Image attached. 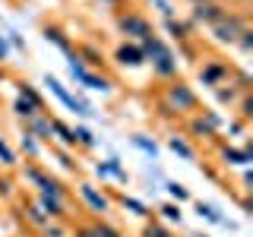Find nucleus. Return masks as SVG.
I'll use <instances>...</instances> for the list:
<instances>
[{
	"label": "nucleus",
	"instance_id": "4",
	"mask_svg": "<svg viewBox=\"0 0 253 237\" xmlns=\"http://www.w3.org/2000/svg\"><path fill=\"white\" fill-rule=\"evenodd\" d=\"M121 29L126 32V35H133V38H152V26H149L142 16H136V13H126V16H121Z\"/></svg>",
	"mask_w": 253,
	"mask_h": 237
},
{
	"label": "nucleus",
	"instance_id": "8",
	"mask_svg": "<svg viewBox=\"0 0 253 237\" xmlns=\"http://www.w3.org/2000/svg\"><path fill=\"white\" fill-rule=\"evenodd\" d=\"M117 60H121L124 67H139V63L146 60V54H142V47H136V44H121L117 47Z\"/></svg>",
	"mask_w": 253,
	"mask_h": 237
},
{
	"label": "nucleus",
	"instance_id": "1",
	"mask_svg": "<svg viewBox=\"0 0 253 237\" xmlns=\"http://www.w3.org/2000/svg\"><path fill=\"white\" fill-rule=\"evenodd\" d=\"M142 54H146V57L155 63V70H158L162 76H171L174 70H177V60H174V54H171L162 41H158V38H146V41H142Z\"/></svg>",
	"mask_w": 253,
	"mask_h": 237
},
{
	"label": "nucleus",
	"instance_id": "7",
	"mask_svg": "<svg viewBox=\"0 0 253 237\" xmlns=\"http://www.w3.org/2000/svg\"><path fill=\"white\" fill-rule=\"evenodd\" d=\"M44 82H47V85H51V92H57V98L63 101V105H70V108H73V111H76V114H89V108H85V105H83V101H76V98H73V95H70L67 89H63V85H60V82H57V79H54V76H47V79H44Z\"/></svg>",
	"mask_w": 253,
	"mask_h": 237
},
{
	"label": "nucleus",
	"instance_id": "13",
	"mask_svg": "<svg viewBox=\"0 0 253 237\" xmlns=\"http://www.w3.org/2000/svg\"><path fill=\"white\" fill-rule=\"evenodd\" d=\"M196 212H200V215H206L209 221H218V225H221V221H225V218H221L215 209H212V205H203V202H200V205H196Z\"/></svg>",
	"mask_w": 253,
	"mask_h": 237
},
{
	"label": "nucleus",
	"instance_id": "28",
	"mask_svg": "<svg viewBox=\"0 0 253 237\" xmlns=\"http://www.w3.org/2000/svg\"><path fill=\"white\" fill-rule=\"evenodd\" d=\"M241 3H247V0H241Z\"/></svg>",
	"mask_w": 253,
	"mask_h": 237
},
{
	"label": "nucleus",
	"instance_id": "19",
	"mask_svg": "<svg viewBox=\"0 0 253 237\" xmlns=\"http://www.w3.org/2000/svg\"><path fill=\"white\" fill-rule=\"evenodd\" d=\"M146 237H171V234L165 231V228H158V225H149L146 228Z\"/></svg>",
	"mask_w": 253,
	"mask_h": 237
},
{
	"label": "nucleus",
	"instance_id": "17",
	"mask_svg": "<svg viewBox=\"0 0 253 237\" xmlns=\"http://www.w3.org/2000/svg\"><path fill=\"white\" fill-rule=\"evenodd\" d=\"M168 193L174 196V199H187V196H190V193H187V190L180 187V184H168Z\"/></svg>",
	"mask_w": 253,
	"mask_h": 237
},
{
	"label": "nucleus",
	"instance_id": "25",
	"mask_svg": "<svg viewBox=\"0 0 253 237\" xmlns=\"http://www.w3.org/2000/svg\"><path fill=\"white\" fill-rule=\"evenodd\" d=\"M136 146H142L146 152H152V155H155V146H152V142H146V139H136Z\"/></svg>",
	"mask_w": 253,
	"mask_h": 237
},
{
	"label": "nucleus",
	"instance_id": "3",
	"mask_svg": "<svg viewBox=\"0 0 253 237\" xmlns=\"http://www.w3.org/2000/svg\"><path fill=\"white\" fill-rule=\"evenodd\" d=\"M168 98H171V105L177 108V111H193L196 108V95L184 82H174L171 89H168Z\"/></svg>",
	"mask_w": 253,
	"mask_h": 237
},
{
	"label": "nucleus",
	"instance_id": "11",
	"mask_svg": "<svg viewBox=\"0 0 253 237\" xmlns=\"http://www.w3.org/2000/svg\"><path fill=\"white\" fill-rule=\"evenodd\" d=\"M168 146H171L177 155H184V158H193V149H190V146H187V142L180 139V136H171V139H168Z\"/></svg>",
	"mask_w": 253,
	"mask_h": 237
},
{
	"label": "nucleus",
	"instance_id": "6",
	"mask_svg": "<svg viewBox=\"0 0 253 237\" xmlns=\"http://www.w3.org/2000/svg\"><path fill=\"white\" fill-rule=\"evenodd\" d=\"M70 70H73V76H76L83 85H89V89H101V92L108 89V79H105V76H95V73H89V70H85L83 63H76V60H73V63H70Z\"/></svg>",
	"mask_w": 253,
	"mask_h": 237
},
{
	"label": "nucleus",
	"instance_id": "21",
	"mask_svg": "<svg viewBox=\"0 0 253 237\" xmlns=\"http://www.w3.org/2000/svg\"><path fill=\"white\" fill-rule=\"evenodd\" d=\"M0 158H3V164H16V158H13V152H10V149L3 146V142H0Z\"/></svg>",
	"mask_w": 253,
	"mask_h": 237
},
{
	"label": "nucleus",
	"instance_id": "9",
	"mask_svg": "<svg viewBox=\"0 0 253 237\" xmlns=\"http://www.w3.org/2000/svg\"><path fill=\"white\" fill-rule=\"evenodd\" d=\"M79 193L85 196V202H89L95 212H108V199H105L101 193H95V190H92L89 184H83V187H79Z\"/></svg>",
	"mask_w": 253,
	"mask_h": 237
},
{
	"label": "nucleus",
	"instance_id": "27",
	"mask_svg": "<svg viewBox=\"0 0 253 237\" xmlns=\"http://www.w3.org/2000/svg\"><path fill=\"white\" fill-rule=\"evenodd\" d=\"M193 3H206V0H193Z\"/></svg>",
	"mask_w": 253,
	"mask_h": 237
},
{
	"label": "nucleus",
	"instance_id": "22",
	"mask_svg": "<svg viewBox=\"0 0 253 237\" xmlns=\"http://www.w3.org/2000/svg\"><path fill=\"white\" fill-rule=\"evenodd\" d=\"M162 212H165V218H177L180 221V209H177V205H165Z\"/></svg>",
	"mask_w": 253,
	"mask_h": 237
},
{
	"label": "nucleus",
	"instance_id": "18",
	"mask_svg": "<svg viewBox=\"0 0 253 237\" xmlns=\"http://www.w3.org/2000/svg\"><path fill=\"white\" fill-rule=\"evenodd\" d=\"M92 237H117V231H111V228L98 225V228H92Z\"/></svg>",
	"mask_w": 253,
	"mask_h": 237
},
{
	"label": "nucleus",
	"instance_id": "26",
	"mask_svg": "<svg viewBox=\"0 0 253 237\" xmlns=\"http://www.w3.org/2000/svg\"><path fill=\"white\" fill-rule=\"evenodd\" d=\"M3 54H6V47H3V41H0V57H3Z\"/></svg>",
	"mask_w": 253,
	"mask_h": 237
},
{
	"label": "nucleus",
	"instance_id": "24",
	"mask_svg": "<svg viewBox=\"0 0 253 237\" xmlns=\"http://www.w3.org/2000/svg\"><path fill=\"white\" fill-rule=\"evenodd\" d=\"M250 35H253V32L247 29V32H244V38H241V47H244V51H250V47H253V38Z\"/></svg>",
	"mask_w": 253,
	"mask_h": 237
},
{
	"label": "nucleus",
	"instance_id": "10",
	"mask_svg": "<svg viewBox=\"0 0 253 237\" xmlns=\"http://www.w3.org/2000/svg\"><path fill=\"white\" fill-rule=\"evenodd\" d=\"M221 76H228V70H225V67H218V63H209V67L203 70V79H206V82H212V85H215Z\"/></svg>",
	"mask_w": 253,
	"mask_h": 237
},
{
	"label": "nucleus",
	"instance_id": "5",
	"mask_svg": "<svg viewBox=\"0 0 253 237\" xmlns=\"http://www.w3.org/2000/svg\"><path fill=\"white\" fill-rule=\"evenodd\" d=\"M193 16H196V22H209V26H215V22H221L228 16V10L218 6V3H212V0H206V3H196Z\"/></svg>",
	"mask_w": 253,
	"mask_h": 237
},
{
	"label": "nucleus",
	"instance_id": "12",
	"mask_svg": "<svg viewBox=\"0 0 253 237\" xmlns=\"http://www.w3.org/2000/svg\"><path fill=\"white\" fill-rule=\"evenodd\" d=\"M32 133L42 136V139H47V136H51V120H35V123H32Z\"/></svg>",
	"mask_w": 253,
	"mask_h": 237
},
{
	"label": "nucleus",
	"instance_id": "23",
	"mask_svg": "<svg viewBox=\"0 0 253 237\" xmlns=\"http://www.w3.org/2000/svg\"><path fill=\"white\" fill-rule=\"evenodd\" d=\"M124 205H126V209H133L136 215H146V212H142V205H139L136 199H124Z\"/></svg>",
	"mask_w": 253,
	"mask_h": 237
},
{
	"label": "nucleus",
	"instance_id": "20",
	"mask_svg": "<svg viewBox=\"0 0 253 237\" xmlns=\"http://www.w3.org/2000/svg\"><path fill=\"white\" fill-rule=\"evenodd\" d=\"M73 139H79L83 146H92V133H89V130H76V133H73Z\"/></svg>",
	"mask_w": 253,
	"mask_h": 237
},
{
	"label": "nucleus",
	"instance_id": "2",
	"mask_svg": "<svg viewBox=\"0 0 253 237\" xmlns=\"http://www.w3.org/2000/svg\"><path fill=\"white\" fill-rule=\"evenodd\" d=\"M212 32H215L218 41H228V44H231V41H237V35H244V32H247V22H244L241 16H231V13H228L221 22L212 26Z\"/></svg>",
	"mask_w": 253,
	"mask_h": 237
},
{
	"label": "nucleus",
	"instance_id": "14",
	"mask_svg": "<svg viewBox=\"0 0 253 237\" xmlns=\"http://www.w3.org/2000/svg\"><path fill=\"white\" fill-rule=\"evenodd\" d=\"M22 101H29V105L42 108V98H38V92H35V89H29V85H22Z\"/></svg>",
	"mask_w": 253,
	"mask_h": 237
},
{
	"label": "nucleus",
	"instance_id": "15",
	"mask_svg": "<svg viewBox=\"0 0 253 237\" xmlns=\"http://www.w3.org/2000/svg\"><path fill=\"white\" fill-rule=\"evenodd\" d=\"M225 158H228L231 164H244V161H247V152H237V149H225Z\"/></svg>",
	"mask_w": 253,
	"mask_h": 237
},
{
	"label": "nucleus",
	"instance_id": "16",
	"mask_svg": "<svg viewBox=\"0 0 253 237\" xmlns=\"http://www.w3.org/2000/svg\"><path fill=\"white\" fill-rule=\"evenodd\" d=\"M16 111H19L22 117H35V111H38V108H35V105H29V101H22V98H19V101H16Z\"/></svg>",
	"mask_w": 253,
	"mask_h": 237
}]
</instances>
